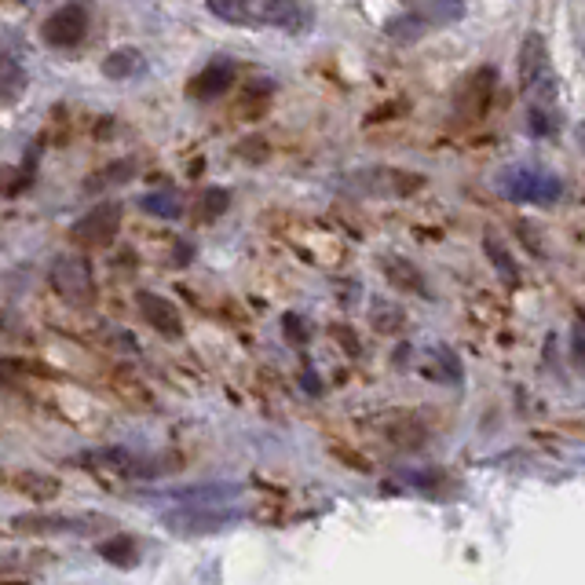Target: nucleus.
Returning a JSON list of instances; mask_svg holds the SVG:
<instances>
[{
  "instance_id": "f257e3e1",
  "label": "nucleus",
  "mask_w": 585,
  "mask_h": 585,
  "mask_svg": "<svg viewBox=\"0 0 585 585\" xmlns=\"http://www.w3.org/2000/svg\"><path fill=\"white\" fill-rule=\"evenodd\" d=\"M501 194L512 202H534V205H553L564 194V183L553 172L542 169H509L501 172Z\"/></svg>"
},
{
  "instance_id": "f03ea898",
  "label": "nucleus",
  "mask_w": 585,
  "mask_h": 585,
  "mask_svg": "<svg viewBox=\"0 0 585 585\" xmlns=\"http://www.w3.org/2000/svg\"><path fill=\"white\" fill-rule=\"evenodd\" d=\"M520 85L527 96L534 99H549L556 96V77H553V66H549V52H545V41L538 33H531L527 41H523V52H520Z\"/></svg>"
},
{
  "instance_id": "7ed1b4c3",
  "label": "nucleus",
  "mask_w": 585,
  "mask_h": 585,
  "mask_svg": "<svg viewBox=\"0 0 585 585\" xmlns=\"http://www.w3.org/2000/svg\"><path fill=\"white\" fill-rule=\"evenodd\" d=\"M238 520V512L231 509H216V501L209 505H180L176 512H165V527L172 534H183V538H194V534H216L231 527Z\"/></svg>"
},
{
  "instance_id": "20e7f679",
  "label": "nucleus",
  "mask_w": 585,
  "mask_h": 585,
  "mask_svg": "<svg viewBox=\"0 0 585 585\" xmlns=\"http://www.w3.org/2000/svg\"><path fill=\"white\" fill-rule=\"evenodd\" d=\"M52 286L55 293L74 304V308H88L96 300V282H92V267L77 256H59L52 264Z\"/></svg>"
},
{
  "instance_id": "39448f33",
  "label": "nucleus",
  "mask_w": 585,
  "mask_h": 585,
  "mask_svg": "<svg viewBox=\"0 0 585 585\" xmlns=\"http://www.w3.org/2000/svg\"><path fill=\"white\" fill-rule=\"evenodd\" d=\"M11 527L22 534H96L110 527L107 516H44V512H22L11 516Z\"/></svg>"
},
{
  "instance_id": "423d86ee",
  "label": "nucleus",
  "mask_w": 585,
  "mask_h": 585,
  "mask_svg": "<svg viewBox=\"0 0 585 585\" xmlns=\"http://www.w3.org/2000/svg\"><path fill=\"white\" fill-rule=\"evenodd\" d=\"M117 231H121V205L117 202H103V205H96V209H88V213L70 227L74 242L85 245V249H103V245L114 242Z\"/></svg>"
},
{
  "instance_id": "0eeeda50",
  "label": "nucleus",
  "mask_w": 585,
  "mask_h": 585,
  "mask_svg": "<svg viewBox=\"0 0 585 585\" xmlns=\"http://www.w3.org/2000/svg\"><path fill=\"white\" fill-rule=\"evenodd\" d=\"M494 88H498V74L494 70H476L461 81L458 96H454V107H458L461 121H483L494 103Z\"/></svg>"
},
{
  "instance_id": "6e6552de",
  "label": "nucleus",
  "mask_w": 585,
  "mask_h": 585,
  "mask_svg": "<svg viewBox=\"0 0 585 585\" xmlns=\"http://www.w3.org/2000/svg\"><path fill=\"white\" fill-rule=\"evenodd\" d=\"M85 30H88V8L85 4H63L55 15L44 19L41 37L52 44V48H74V44H81Z\"/></svg>"
},
{
  "instance_id": "1a4fd4ad",
  "label": "nucleus",
  "mask_w": 585,
  "mask_h": 585,
  "mask_svg": "<svg viewBox=\"0 0 585 585\" xmlns=\"http://www.w3.org/2000/svg\"><path fill=\"white\" fill-rule=\"evenodd\" d=\"M136 304H139V311L147 315L150 326L161 333V337H180V333H183V319H180V311H176V304H172V300L158 297V293H139Z\"/></svg>"
},
{
  "instance_id": "9d476101",
  "label": "nucleus",
  "mask_w": 585,
  "mask_h": 585,
  "mask_svg": "<svg viewBox=\"0 0 585 585\" xmlns=\"http://www.w3.org/2000/svg\"><path fill=\"white\" fill-rule=\"evenodd\" d=\"M231 85H234V63H227V59H213V63L205 66L202 74L191 81V96L194 99H216V96H224Z\"/></svg>"
},
{
  "instance_id": "9b49d317",
  "label": "nucleus",
  "mask_w": 585,
  "mask_h": 585,
  "mask_svg": "<svg viewBox=\"0 0 585 585\" xmlns=\"http://www.w3.org/2000/svg\"><path fill=\"white\" fill-rule=\"evenodd\" d=\"M264 19L271 22V26H282V30H289V33H300L311 22V15L300 8V0H267Z\"/></svg>"
},
{
  "instance_id": "f8f14e48",
  "label": "nucleus",
  "mask_w": 585,
  "mask_h": 585,
  "mask_svg": "<svg viewBox=\"0 0 585 585\" xmlns=\"http://www.w3.org/2000/svg\"><path fill=\"white\" fill-rule=\"evenodd\" d=\"M143 70V55L139 48H114V52L103 59V74L110 81H125V77H136Z\"/></svg>"
},
{
  "instance_id": "ddd939ff",
  "label": "nucleus",
  "mask_w": 585,
  "mask_h": 585,
  "mask_svg": "<svg viewBox=\"0 0 585 585\" xmlns=\"http://www.w3.org/2000/svg\"><path fill=\"white\" fill-rule=\"evenodd\" d=\"M22 88H26V74H22V66L11 59V55H0V107H8L15 99L22 96Z\"/></svg>"
},
{
  "instance_id": "4468645a",
  "label": "nucleus",
  "mask_w": 585,
  "mask_h": 585,
  "mask_svg": "<svg viewBox=\"0 0 585 585\" xmlns=\"http://www.w3.org/2000/svg\"><path fill=\"white\" fill-rule=\"evenodd\" d=\"M103 560H107L110 567H136V542L128 538V534H114V538H107V542H99L96 549Z\"/></svg>"
},
{
  "instance_id": "2eb2a0df",
  "label": "nucleus",
  "mask_w": 585,
  "mask_h": 585,
  "mask_svg": "<svg viewBox=\"0 0 585 585\" xmlns=\"http://www.w3.org/2000/svg\"><path fill=\"white\" fill-rule=\"evenodd\" d=\"M139 209H143V213H150V216H165V220H176V216L183 213L180 198H176V194H169V191L143 194V198H139Z\"/></svg>"
},
{
  "instance_id": "dca6fc26",
  "label": "nucleus",
  "mask_w": 585,
  "mask_h": 585,
  "mask_svg": "<svg viewBox=\"0 0 585 585\" xmlns=\"http://www.w3.org/2000/svg\"><path fill=\"white\" fill-rule=\"evenodd\" d=\"M461 15H465L461 0H428L425 8H421V19L428 26H447V22H458Z\"/></svg>"
},
{
  "instance_id": "f3484780",
  "label": "nucleus",
  "mask_w": 585,
  "mask_h": 585,
  "mask_svg": "<svg viewBox=\"0 0 585 585\" xmlns=\"http://www.w3.org/2000/svg\"><path fill=\"white\" fill-rule=\"evenodd\" d=\"M132 172H136V161H114V165H107L103 172H96V180L85 183V191H103V187L125 183V180H132Z\"/></svg>"
},
{
  "instance_id": "a211bd4d",
  "label": "nucleus",
  "mask_w": 585,
  "mask_h": 585,
  "mask_svg": "<svg viewBox=\"0 0 585 585\" xmlns=\"http://www.w3.org/2000/svg\"><path fill=\"white\" fill-rule=\"evenodd\" d=\"M227 202H231V194L213 187V191L202 194V205H198V220H216V216L227 213Z\"/></svg>"
},
{
  "instance_id": "6ab92c4d",
  "label": "nucleus",
  "mask_w": 585,
  "mask_h": 585,
  "mask_svg": "<svg viewBox=\"0 0 585 585\" xmlns=\"http://www.w3.org/2000/svg\"><path fill=\"white\" fill-rule=\"evenodd\" d=\"M483 249H487V256L494 260V267H498L501 278H509V282H516V278H520V271H516V264H512V256L501 249L498 238H487V242H483Z\"/></svg>"
},
{
  "instance_id": "aec40b11",
  "label": "nucleus",
  "mask_w": 585,
  "mask_h": 585,
  "mask_svg": "<svg viewBox=\"0 0 585 585\" xmlns=\"http://www.w3.org/2000/svg\"><path fill=\"white\" fill-rule=\"evenodd\" d=\"M205 8L220 15L227 22H249V8H245V0H205Z\"/></svg>"
},
{
  "instance_id": "412c9836",
  "label": "nucleus",
  "mask_w": 585,
  "mask_h": 585,
  "mask_svg": "<svg viewBox=\"0 0 585 585\" xmlns=\"http://www.w3.org/2000/svg\"><path fill=\"white\" fill-rule=\"evenodd\" d=\"M19 487L37 494V498H52L55 490H59V483H55V479H41V476H19Z\"/></svg>"
},
{
  "instance_id": "4be33fe9",
  "label": "nucleus",
  "mask_w": 585,
  "mask_h": 585,
  "mask_svg": "<svg viewBox=\"0 0 585 585\" xmlns=\"http://www.w3.org/2000/svg\"><path fill=\"white\" fill-rule=\"evenodd\" d=\"M384 275H392L395 282H403V286H421V278L414 271H406L403 260H384Z\"/></svg>"
},
{
  "instance_id": "5701e85b",
  "label": "nucleus",
  "mask_w": 585,
  "mask_h": 585,
  "mask_svg": "<svg viewBox=\"0 0 585 585\" xmlns=\"http://www.w3.org/2000/svg\"><path fill=\"white\" fill-rule=\"evenodd\" d=\"M571 351H575L578 366H585V322H575V330H571Z\"/></svg>"
},
{
  "instance_id": "b1692460",
  "label": "nucleus",
  "mask_w": 585,
  "mask_h": 585,
  "mask_svg": "<svg viewBox=\"0 0 585 585\" xmlns=\"http://www.w3.org/2000/svg\"><path fill=\"white\" fill-rule=\"evenodd\" d=\"M531 132H549V125H545V114H538V110H531Z\"/></svg>"
},
{
  "instance_id": "393cba45",
  "label": "nucleus",
  "mask_w": 585,
  "mask_h": 585,
  "mask_svg": "<svg viewBox=\"0 0 585 585\" xmlns=\"http://www.w3.org/2000/svg\"><path fill=\"white\" fill-rule=\"evenodd\" d=\"M15 560H11V553H0V575H11V571H15Z\"/></svg>"
}]
</instances>
